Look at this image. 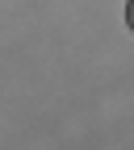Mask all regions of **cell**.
Wrapping results in <instances>:
<instances>
[{"label": "cell", "instance_id": "1", "mask_svg": "<svg viewBox=\"0 0 134 150\" xmlns=\"http://www.w3.org/2000/svg\"><path fill=\"white\" fill-rule=\"evenodd\" d=\"M126 25L134 29V0H126Z\"/></svg>", "mask_w": 134, "mask_h": 150}]
</instances>
